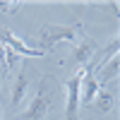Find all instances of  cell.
<instances>
[{"label":"cell","instance_id":"cell-1","mask_svg":"<svg viewBox=\"0 0 120 120\" xmlns=\"http://www.w3.org/2000/svg\"><path fill=\"white\" fill-rule=\"evenodd\" d=\"M53 101H55V79L48 75V77L41 79V84H38L36 94L31 96V101H29L26 111L22 113V120H43L48 113H51Z\"/></svg>","mask_w":120,"mask_h":120},{"label":"cell","instance_id":"cell-2","mask_svg":"<svg viewBox=\"0 0 120 120\" xmlns=\"http://www.w3.org/2000/svg\"><path fill=\"white\" fill-rule=\"evenodd\" d=\"M79 36V29L77 26H63V24H46L38 34V51H51L58 43L63 41H75Z\"/></svg>","mask_w":120,"mask_h":120},{"label":"cell","instance_id":"cell-3","mask_svg":"<svg viewBox=\"0 0 120 120\" xmlns=\"http://www.w3.org/2000/svg\"><path fill=\"white\" fill-rule=\"evenodd\" d=\"M79 82H82V67L65 82V120H77L79 113Z\"/></svg>","mask_w":120,"mask_h":120},{"label":"cell","instance_id":"cell-4","mask_svg":"<svg viewBox=\"0 0 120 120\" xmlns=\"http://www.w3.org/2000/svg\"><path fill=\"white\" fill-rule=\"evenodd\" d=\"M101 89V84L94 77V63H89L82 67V82H79V106H89L94 101L96 91Z\"/></svg>","mask_w":120,"mask_h":120},{"label":"cell","instance_id":"cell-5","mask_svg":"<svg viewBox=\"0 0 120 120\" xmlns=\"http://www.w3.org/2000/svg\"><path fill=\"white\" fill-rule=\"evenodd\" d=\"M0 43H3L5 48H12L17 55H29V58H43V55H46L43 51H38V48H29L17 34H12V31L5 29V26H0Z\"/></svg>","mask_w":120,"mask_h":120},{"label":"cell","instance_id":"cell-6","mask_svg":"<svg viewBox=\"0 0 120 120\" xmlns=\"http://www.w3.org/2000/svg\"><path fill=\"white\" fill-rule=\"evenodd\" d=\"M12 108L15 111H19V108L24 106L26 96H29V75L26 72H19L15 77V84H12Z\"/></svg>","mask_w":120,"mask_h":120},{"label":"cell","instance_id":"cell-7","mask_svg":"<svg viewBox=\"0 0 120 120\" xmlns=\"http://www.w3.org/2000/svg\"><path fill=\"white\" fill-rule=\"evenodd\" d=\"M94 70H96V72H94L96 82H98V84H108L111 79H115V77L120 75V58H118V55H113L108 63L98 65V67H94Z\"/></svg>","mask_w":120,"mask_h":120},{"label":"cell","instance_id":"cell-8","mask_svg":"<svg viewBox=\"0 0 120 120\" xmlns=\"http://www.w3.org/2000/svg\"><path fill=\"white\" fill-rule=\"evenodd\" d=\"M94 53H96V43L91 41V38H82V41H79V46L75 48V53H72V60H75V63L77 65H89V63H91V58H94Z\"/></svg>","mask_w":120,"mask_h":120},{"label":"cell","instance_id":"cell-9","mask_svg":"<svg viewBox=\"0 0 120 120\" xmlns=\"http://www.w3.org/2000/svg\"><path fill=\"white\" fill-rule=\"evenodd\" d=\"M94 101H96V108H98L101 113H108V111H113L115 94H113V91H106V89H98L96 96H94Z\"/></svg>","mask_w":120,"mask_h":120},{"label":"cell","instance_id":"cell-10","mask_svg":"<svg viewBox=\"0 0 120 120\" xmlns=\"http://www.w3.org/2000/svg\"><path fill=\"white\" fill-rule=\"evenodd\" d=\"M118 48H120V38H118V36H113V38H111V43L106 46V51H103L101 60H98V63H96L94 67H98V65H103V63H108V60H111L113 55H118Z\"/></svg>","mask_w":120,"mask_h":120},{"label":"cell","instance_id":"cell-11","mask_svg":"<svg viewBox=\"0 0 120 120\" xmlns=\"http://www.w3.org/2000/svg\"><path fill=\"white\" fill-rule=\"evenodd\" d=\"M5 65H7V70H17L19 67V55L12 48H5Z\"/></svg>","mask_w":120,"mask_h":120},{"label":"cell","instance_id":"cell-12","mask_svg":"<svg viewBox=\"0 0 120 120\" xmlns=\"http://www.w3.org/2000/svg\"><path fill=\"white\" fill-rule=\"evenodd\" d=\"M22 5H24V3H7V0H0V10H3V12H7V15H15Z\"/></svg>","mask_w":120,"mask_h":120},{"label":"cell","instance_id":"cell-13","mask_svg":"<svg viewBox=\"0 0 120 120\" xmlns=\"http://www.w3.org/2000/svg\"><path fill=\"white\" fill-rule=\"evenodd\" d=\"M0 60L5 63V46H3V43H0Z\"/></svg>","mask_w":120,"mask_h":120}]
</instances>
